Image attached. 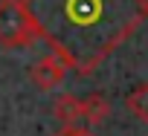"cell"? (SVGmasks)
Here are the masks:
<instances>
[{"label":"cell","mask_w":148,"mask_h":136,"mask_svg":"<svg viewBox=\"0 0 148 136\" xmlns=\"http://www.w3.org/2000/svg\"><path fill=\"white\" fill-rule=\"evenodd\" d=\"M38 41L82 78L148 23V0H23Z\"/></svg>","instance_id":"6da1fadb"},{"label":"cell","mask_w":148,"mask_h":136,"mask_svg":"<svg viewBox=\"0 0 148 136\" xmlns=\"http://www.w3.org/2000/svg\"><path fill=\"white\" fill-rule=\"evenodd\" d=\"M38 41L23 0H0V46L21 49Z\"/></svg>","instance_id":"7a4b0ae2"},{"label":"cell","mask_w":148,"mask_h":136,"mask_svg":"<svg viewBox=\"0 0 148 136\" xmlns=\"http://www.w3.org/2000/svg\"><path fill=\"white\" fill-rule=\"evenodd\" d=\"M67 70H70V67H67L55 52H47V55H41V58L29 67V81H32L38 90H55V87L67 78Z\"/></svg>","instance_id":"3957f363"},{"label":"cell","mask_w":148,"mask_h":136,"mask_svg":"<svg viewBox=\"0 0 148 136\" xmlns=\"http://www.w3.org/2000/svg\"><path fill=\"white\" fill-rule=\"evenodd\" d=\"M52 116L61 122V127H70V124H76L79 119H84V104H82V99H76L73 93H64V96L55 99Z\"/></svg>","instance_id":"277c9868"},{"label":"cell","mask_w":148,"mask_h":136,"mask_svg":"<svg viewBox=\"0 0 148 136\" xmlns=\"http://www.w3.org/2000/svg\"><path fill=\"white\" fill-rule=\"evenodd\" d=\"M82 104H84V122H87L90 127H99V124L108 122V116H110V101H108L105 93H90L87 99H82Z\"/></svg>","instance_id":"5b68a950"},{"label":"cell","mask_w":148,"mask_h":136,"mask_svg":"<svg viewBox=\"0 0 148 136\" xmlns=\"http://www.w3.org/2000/svg\"><path fill=\"white\" fill-rule=\"evenodd\" d=\"M125 107L136 122H148V81L136 84L128 96H125Z\"/></svg>","instance_id":"8992f818"},{"label":"cell","mask_w":148,"mask_h":136,"mask_svg":"<svg viewBox=\"0 0 148 136\" xmlns=\"http://www.w3.org/2000/svg\"><path fill=\"white\" fill-rule=\"evenodd\" d=\"M55 136H96V133H93V127H79V124H70V127L55 130Z\"/></svg>","instance_id":"52a82bcc"}]
</instances>
